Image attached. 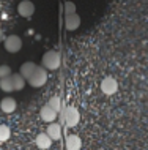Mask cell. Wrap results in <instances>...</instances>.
Segmentation results:
<instances>
[{"mask_svg": "<svg viewBox=\"0 0 148 150\" xmlns=\"http://www.w3.org/2000/svg\"><path fill=\"white\" fill-rule=\"evenodd\" d=\"M41 63H43V68H44V70H51V71L57 70L60 67V54L57 51H47L46 54L43 55Z\"/></svg>", "mask_w": 148, "mask_h": 150, "instance_id": "1", "label": "cell"}, {"mask_svg": "<svg viewBox=\"0 0 148 150\" xmlns=\"http://www.w3.org/2000/svg\"><path fill=\"white\" fill-rule=\"evenodd\" d=\"M62 120L65 122L68 127H76L81 120V115H79V111L76 109L74 106H66L65 109L62 111Z\"/></svg>", "mask_w": 148, "mask_h": 150, "instance_id": "2", "label": "cell"}, {"mask_svg": "<svg viewBox=\"0 0 148 150\" xmlns=\"http://www.w3.org/2000/svg\"><path fill=\"white\" fill-rule=\"evenodd\" d=\"M46 81H47V71L43 67H36L35 73L29 79V84L32 87H43L46 84Z\"/></svg>", "mask_w": 148, "mask_h": 150, "instance_id": "3", "label": "cell"}, {"mask_svg": "<svg viewBox=\"0 0 148 150\" xmlns=\"http://www.w3.org/2000/svg\"><path fill=\"white\" fill-rule=\"evenodd\" d=\"M21 47H22V40H21V36H18V35H10V36H6V38H5V49H6L8 52L14 54V52L21 51Z\"/></svg>", "mask_w": 148, "mask_h": 150, "instance_id": "4", "label": "cell"}, {"mask_svg": "<svg viewBox=\"0 0 148 150\" xmlns=\"http://www.w3.org/2000/svg\"><path fill=\"white\" fill-rule=\"evenodd\" d=\"M101 90H102L104 95H114V93L118 90V82H117V79L112 78V76L104 78L102 82H101Z\"/></svg>", "mask_w": 148, "mask_h": 150, "instance_id": "5", "label": "cell"}, {"mask_svg": "<svg viewBox=\"0 0 148 150\" xmlns=\"http://www.w3.org/2000/svg\"><path fill=\"white\" fill-rule=\"evenodd\" d=\"M18 13L21 14L22 18H30V16L35 13V5L30 0H22L18 5Z\"/></svg>", "mask_w": 148, "mask_h": 150, "instance_id": "6", "label": "cell"}, {"mask_svg": "<svg viewBox=\"0 0 148 150\" xmlns=\"http://www.w3.org/2000/svg\"><path fill=\"white\" fill-rule=\"evenodd\" d=\"M79 25H81V16H79L77 13H74V14H66V18H65V27H66V30H76V29H79Z\"/></svg>", "mask_w": 148, "mask_h": 150, "instance_id": "7", "label": "cell"}, {"mask_svg": "<svg viewBox=\"0 0 148 150\" xmlns=\"http://www.w3.org/2000/svg\"><path fill=\"white\" fill-rule=\"evenodd\" d=\"M58 112H55L52 108H49L46 104V106H43L41 108V111H39V115H41V120H44V122H47V123H54V120L57 119V115Z\"/></svg>", "mask_w": 148, "mask_h": 150, "instance_id": "8", "label": "cell"}, {"mask_svg": "<svg viewBox=\"0 0 148 150\" xmlns=\"http://www.w3.org/2000/svg\"><path fill=\"white\" fill-rule=\"evenodd\" d=\"M35 70H36V65H35L33 62H25L21 65V70H19V74L22 76L24 79L29 81L32 78V74L35 73Z\"/></svg>", "mask_w": 148, "mask_h": 150, "instance_id": "9", "label": "cell"}, {"mask_svg": "<svg viewBox=\"0 0 148 150\" xmlns=\"http://www.w3.org/2000/svg\"><path fill=\"white\" fill-rule=\"evenodd\" d=\"M0 109H2L3 112H6V114L14 112L16 111V100L14 98H10V96L3 98L2 101H0Z\"/></svg>", "mask_w": 148, "mask_h": 150, "instance_id": "10", "label": "cell"}, {"mask_svg": "<svg viewBox=\"0 0 148 150\" xmlns=\"http://www.w3.org/2000/svg\"><path fill=\"white\" fill-rule=\"evenodd\" d=\"M82 141L77 134H69L66 137V149L68 150H81Z\"/></svg>", "mask_w": 148, "mask_h": 150, "instance_id": "11", "label": "cell"}, {"mask_svg": "<svg viewBox=\"0 0 148 150\" xmlns=\"http://www.w3.org/2000/svg\"><path fill=\"white\" fill-rule=\"evenodd\" d=\"M35 142H36V147H38V149L46 150V149H49V147H51L52 139L46 134V133H39V134L36 136V139H35Z\"/></svg>", "mask_w": 148, "mask_h": 150, "instance_id": "12", "label": "cell"}, {"mask_svg": "<svg viewBox=\"0 0 148 150\" xmlns=\"http://www.w3.org/2000/svg\"><path fill=\"white\" fill-rule=\"evenodd\" d=\"M46 134L51 137L52 141H57L62 137V125L58 123H49V128H47Z\"/></svg>", "mask_w": 148, "mask_h": 150, "instance_id": "13", "label": "cell"}, {"mask_svg": "<svg viewBox=\"0 0 148 150\" xmlns=\"http://www.w3.org/2000/svg\"><path fill=\"white\" fill-rule=\"evenodd\" d=\"M11 82H13V87L14 90H22L24 86H25V79L22 78L19 73H16V74H11Z\"/></svg>", "mask_w": 148, "mask_h": 150, "instance_id": "14", "label": "cell"}, {"mask_svg": "<svg viewBox=\"0 0 148 150\" xmlns=\"http://www.w3.org/2000/svg\"><path fill=\"white\" fill-rule=\"evenodd\" d=\"M47 106L52 108L55 112H60L62 111V101H60L58 96H52V98H49V101H47Z\"/></svg>", "mask_w": 148, "mask_h": 150, "instance_id": "15", "label": "cell"}, {"mask_svg": "<svg viewBox=\"0 0 148 150\" xmlns=\"http://www.w3.org/2000/svg\"><path fill=\"white\" fill-rule=\"evenodd\" d=\"M0 88L3 92H13L14 90L13 82H11V76L10 78H5V79H0Z\"/></svg>", "mask_w": 148, "mask_h": 150, "instance_id": "16", "label": "cell"}, {"mask_svg": "<svg viewBox=\"0 0 148 150\" xmlns=\"http://www.w3.org/2000/svg\"><path fill=\"white\" fill-rule=\"evenodd\" d=\"M11 136V129L6 125H0V142H5V141L10 139Z\"/></svg>", "mask_w": 148, "mask_h": 150, "instance_id": "17", "label": "cell"}, {"mask_svg": "<svg viewBox=\"0 0 148 150\" xmlns=\"http://www.w3.org/2000/svg\"><path fill=\"white\" fill-rule=\"evenodd\" d=\"M13 74L11 73V68L8 65H0V79H5V78H10Z\"/></svg>", "mask_w": 148, "mask_h": 150, "instance_id": "18", "label": "cell"}, {"mask_svg": "<svg viewBox=\"0 0 148 150\" xmlns=\"http://www.w3.org/2000/svg\"><path fill=\"white\" fill-rule=\"evenodd\" d=\"M65 13H66V14H74V13H76V5H74V2H66V3H65Z\"/></svg>", "mask_w": 148, "mask_h": 150, "instance_id": "19", "label": "cell"}, {"mask_svg": "<svg viewBox=\"0 0 148 150\" xmlns=\"http://www.w3.org/2000/svg\"><path fill=\"white\" fill-rule=\"evenodd\" d=\"M2 41H5V36H3V32H2V29H0V43Z\"/></svg>", "mask_w": 148, "mask_h": 150, "instance_id": "20", "label": "cell"}]
</instances>
